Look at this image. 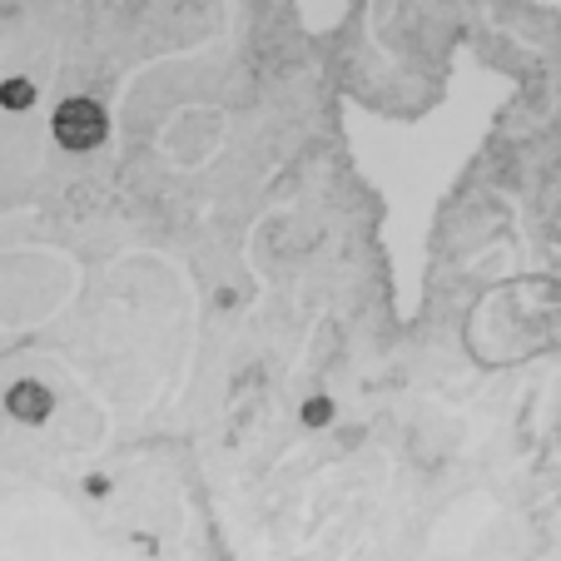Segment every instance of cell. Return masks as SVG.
<instances>
[{
  "label": "cell",
  "instance_id": "cell-3",
  "mask_svg": "<svg viewBox=\"0 0 561 561\" xmlns=\"http://www.w3.org/2000/svg\"><path fill=\"white\" fill-rule=\"evenodd\" d=\"M5 413L15 417V423H45V417L55 413V398H50V388L45 382H35V378H21V382H11L5 388Z\"/></svg>",
  "mask_w": 561,
  "mask_h": 561
},
{
  "label": "cell",
  "instance_id": "cell-4",
  "mask_svg": "<svg viewBox=\"0 0 561 561\" xmlns=\"http://www.w3.org/2000/svg\"><path fill=\"white\" fill-rule=\"evenodd\" d=\"M31 85H25V80H5V85H0V105H11V110H25L31 105Z\"/></svg>",
  "mask_w": 561,
  "mask_h": 561
},
{
  "label": "cell",
  "instance_id": "cell-1",
  "mask_svg": "<svg viewBox=\"0 0 561 561\" xmlns=\"http://www.w3.org/2000/svg\"><path fill=\"white\" fill-rule=\"evenodd\" d=\"M522 95V80L502 65H488L472 41L447 50L443 95L417 119H392L358 105V95H339V129L348 145L353 174L378 194V249L392 284V313L413 323L427 298L433 233L447 194L488 149L497 119Z\"/></svg>",
  "mask_w": 561,
  "mask_h": 561
},
{
  "label": "cell",
  "instance_id": "cell-5",
  "mask_svg": "<svg viewBox=\"0 0 561 561\" xmlns=\"http://www.w3.org/2000/svg\"><path fill=\"white\" fill-rule=\"evenodd\" d=\"M304 417H308V423H329V398H313Z\"/></svg>",
  "mask_w": 561,
  "mask_h": 561
},
{
  "label": "cell",
  "instance_id": "cell-6",
  "mask_svg": "<svg viewBox=\"0 0 561 561\" xmlns=\"http://www.w3.org/2000/svg\"><path fill=\"white\" fill-rule=\"evenodd\" d=\"M531 11H551V15H561V0H527Z\"/></svg>",
  "mask_w": 561,
  "mask_h": 561
},
{
  "label": "cell",
  "instance_id": "cell-2",
  "mask_svg": "<svg viewBox=\"0 0 561 561\" xmlns=\"http://www.w3.org/2000/svg\"><path fill=\"white\" fill-rule=\"evenodd\" d=\"M50 135H55V145H60V149L85 154V149L105 145L110 115H105V105H100V100H90V95L60 100V105H55V115H50Z\"/></svg>",
  "mask_w": 561,
  "mask_h": 561
}]
</instances>
